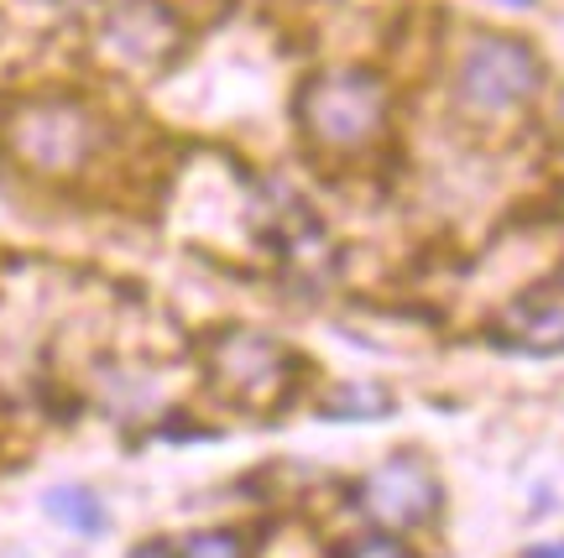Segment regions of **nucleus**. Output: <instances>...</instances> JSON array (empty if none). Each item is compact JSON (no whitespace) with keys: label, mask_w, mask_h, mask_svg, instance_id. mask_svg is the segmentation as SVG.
<instances>
[{"label":"nucleus","mask_w":564,"mask_h":558,"mask_svg":"<svg viewBox=\"0 0 564 558\" xmlns=\"http://www.w3.org/2000/svg\"><path fill=\"white\" fill-rule=\"evenodd\" d=\"M58 6H79V0H58Z\"/></svg>","instance_id":"nucleus-15"},{"label":"nucleus","mask_w":564,"mask_h":558,"mask_svg":"<svg viewBox=\"0 0 564 558\" xmlns=\"http://www.w3.org/2000/svg\"><path fill=\"white\" fill-rule=\"evenodd\" d=\"M173 548H178V558H257V543L241 527H199Z\"/></svg>","instance_id":"nucleus-9"},{"label":"nucleus","mask_w":564,"mask_h":558,"mask_svg":"<svg viewBox=\"0 0 564 558\" xmlns=\"http://www.w3.org/2000/svg\"><path fill=\"white\" fill-rule=\"evenodd\" d=\"M350 501H356V512H361L377 533L403 538V533H419V527H429V522L440 517L444 485L429 459L403 449V455H387L377 470H366V475L356 480Z\"/></svg>","instance_id":"nucleus-5"},{"label":"nucleus","mask_w":564,"mask_h":558,"mask_svg":"<svg viewBox=\"0 0 564 558\" xmlns=\"http://www.w3.org/2000/svg\"><path fill=\"white\" fill-rule=\"evenodd\" d=\"M204 381L236 413H282L303 381V355L262 329H220L204 339Z\"/></svg>","instance_id":"nucleus-3"},{"label":"nucleus","mask_w":564,"mask_h":558,"mask_svg":"<svg viewBox=\"0 0 564 558\" xmlns=\"http://www.w3.org/2000/svg\"><path fill=\"white\" fill-rule=\"evenodd\" d=\"M392 413H398V397H392V386H382V381H340L319 402L324 423H382Z\"/></svg>","instance_id":"nucleus-7"},{"label":"nucleus","mask_w":564,"mask_h":558,"mask_svg":"<svg viewBox=\"0 0 564 558\" xmlns=\"http://www.w3.org/2000/svg\"><path fill=\"white\" fill-rule=\"evenodd\" d=\"M560 225H564V188H560Z\"/></svg>","instance_id":"nucleus-14"},{"label":"nucleus","mask_w":564,"mask_h":558,"mask_svg":"<svg viewBox=\"0 0 564 558\" xmlns=\"http://www.w3.org/2000/svg\"><path fill=\"white\" fill-rule=\"evenodd\" d=\"M126 558H178V548H173L167 538H147V543H137Z\"/></svg>","instance_id":"nucleus-11"},{"label":"nucleus","mask_w":564,"mask_h":558,"mask_svg":"<svg viewBox=\"0 0 564 558\" xmlns=\"http://www.w3.org/2000/svg\"><path fill=\"white\" fill-rule=\"evenodd\" d=\"M549 68L518 32H470L455 68V105L465 120H507L544 95Z\"/></svg>","instance_id":"nucleus-4"},{"label":"nucleus","mask_w":564,"mask_h":558,"mask_svg":"<svg viewBox=\"0 0 564 558\" xmlns=\"http://www.w3.org/2000/svg\"><path fill=\"white\" fill-rule=\"evenodd\" d=\"M502 6H533V0H502Z\"/></svg>","instance_id":"nucleus-13"},{"label":"nucleus","mask_w":564,"mask_h":558,"mask_svg":"<svg viewBox=\"0 0 564 558\" xmlns=\"http://www.w3.org/2000/svg\"><path fill=\"white\" fill-rule=\"evenodd\" d=\"M340 558H419V554H413L403 538H392V533H366V538H356Z\"/></svg>","instance_id":"nucleus-10"},{"label":"nucleus","mask_w":564,"mask_h":558,"mask_svg":"<svg viewBox=\"0 0 564 558\" xmlns=\"http://www.w3.org/2000/svg\"><path fill=\"white\" fill-rule=\"evenodd\" d=\"M0 141L6 152L37 173V178H79L89 162L105 152L110 125L89 100L63 95V89H42V95H21L6 105L0 116Z\"/></svg>","instance_id":"nucleus-1"},{"label":"nucleus","mask_w":564,"mask_h":558,"mask_svg":"<svg viewBox=\"0 0 564 558\" xmlns=\"http://www.w3.org/2000/svg\"><path fill=\"white\" fill-rule=\"evenodd\" d=\"M42 512L58 522V527L79 533V538H100L105 527H110V512H105V501L89 485H53L42 496Z\"/></svg>","instance_id":"nucleus-8"},{"label":"nucleus","mask_w":564,"mask_h":558,"mask_svg":"<svg viewBox=\"0 0 564 558\" xmlns=\"http://www.w3.org/2000/svg\"><path fill=\"white\" fill-rule=\"evenodd\" d=\"M95 47L126 74H158L178 58L183 21L167 0H110L95 26Z\"/></svg>","instance_id":"nucleus-6"},{"label":"nucleus","mask_w":564,"mask_h":558,"mask_svg":"<svg viewBox=\"0 0 564 558\" xmlns=\"http://www.w3.org/2000/svg\"><path fill=\"white\" fill-rule=\"evenodd\" d=\"M387 110H392L387 79L361 63H335V68L308 74L299 100H293V120H299L303 141L324 157L371 152L387 131Z\"/></svg>","instance_id":"nucleus-2"},{"label":"nucleus","mask_w":564,"mask_h":558,"mask_svg":"<svg viewBox=\"0 0 564 558\" xmlns=\"http://www.w3.org/2000/svg\"><path fill=\"white\" fill-rule=\"evenodd\" d=\"M523 558H564V538L560 543H533V548H523Z\"/></svg>","instance_id":"nucleus-12"}]
</instances>
